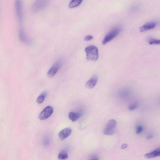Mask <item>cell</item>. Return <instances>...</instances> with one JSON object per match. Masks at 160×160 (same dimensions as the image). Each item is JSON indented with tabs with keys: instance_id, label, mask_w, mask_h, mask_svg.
<instances>
[{
	"instance_id": "1",
	"label": "cell",
	"mask_w": 160,
	"mask_h": 160,
	"mask_svg": "<svg viewBox=\"0 0 160 160\" xmlns=\"http://www.w3.org/2000/svg\"><path fill=\"white\" fill-rule=\"evenodd\" d=\"M85 51L87 54V59L89 60L95 61L99 57L98 49L95 46H89L86 47Z\"/></svg>"
},
{
	"instance_id": "2",
	"label": "cell",
	"mask_w": 160,
	"mask_h": 160,
	"mask_svg": "<svg viewBox=\"0 0 160 160\" xmlns=\"http://www.w3.org/2000/svg\"><path fill=\"white\" fill-rule=\"evenodd\" d=\"M121 31V28L118 26H117L111 30L104 37L102 41V44L105 45L111 41L118 35Z\"/></svg>"
},
{
	"instance_id": "3",
	"label": "cell",
	"mask_w": 160,
	"mask_h": 160,
	"mask_svg": "<svg viewBox=\"0 0 160 160\" xmlns=\"http://www.w3.org/2000/svg\"><path fill=\"white\" fill-rule=\"evenodd\" d=\"M116 124V121L114 120H111L109 121L103 131L104 134L107 135L113 134L114 132V128Z\"/></svg>"
},
{
	"instance_id": "4",
	"label": "cell",
	"mask_w": 160,
	"mask_h": 160,
	"mask_svg": "<svg viewBox=\"0 0 160 160\" xmlns=\"http://www.w3.org/2000/svg\"><path fill=\"white\" fill-rule=\"evenodd\" d=\"M62 64V60H60L58 61L48 70L47 73L48 76L50 78L53 77L59 71Z\"/></svg>"
},
{
	"instance_id": "5",
	"label": "cell",
	"mask_w": 160,
	"mask_h": 160,
	"mask_svg": "<svg viewBox=\"0 0 160 160\" xmlns=\"http://www.w3.org/2000/svg\"><path fill=\"white\" fill-rule=\"evenodd\" d=\"M53 108L52 106H47L40 114L39 119L42 120L47 119L53 114Z\"/></svg>"
},
{
	"instance_id": "6",
	"label": "cell",
	"mask_w": 160,
	"mask_h": 160,
	"mask_svg": "<svg viewBox=\"0 0 160 160\" xmlns=\"http://www.w3.org/2000/svg\"><path fill=\"white\" fill-rule=\"evenodd\" d=\"M47 1H36L33 5V10L35 12H37L45 8L47 6Z\"/></svg>"
},
{
	"instance_id": "7",
	"label": "cell",
	"mask_w": 160,
	"mask_h": 160,
	"mask_svg": "<svg viewBox=\"0 0 160 160\" xmlns=\"http://www.w3.org/2000/svg\"><path fill=\"white\" fill-rule=\"evenodd\" d=\"M157 23L155 22H150L144 24L140 28L141 32H144L154 29L157 26Z\"/></svg>"
},
{
	"instance_id": "8",
	"label": "cell",
	"mask_w": 160,
	"mask_h": 160,
	"mask_svg": "<svg viewBox=\"0 0 160 160\" xmlns=\"http://www.w3.org/2000/svg\"><path fill=\"white\" fill-rule=\"evenodd\" d=\"M71 132L72 130L70 128H64L60 131L58 134L59 139L61 140H64L70 136Z\"/></svg>"
},
{
	"instance_id": "9",
	"label": "cell",
	"mask_w": 160,
	"mask_h": 160,
	"mask_svg": "<svg viewBox=\"0 0 160 160\" xmlns=\"http://www.w3.org/2000/svg\"><path fill=\"white\" fill-rule=\"evenodd\" d=\"M15 10L16 15L20 21H21L22 19V2L20 1H15Z\"/></svg>"
},
{
	"instance_id": "10",
	"label": "cell",
	"mask_w": 160,
	"mask_h": 160,
	"mask_svg": "<svg viewBox=\"0 0 160 160\" xmlns=\"http://www.w3.org/2000/svg\"><path fill=\"white\" fill-rule=\"evenodd\" d=\"M98 81V77L95 75L90 79L86 83L85 87L88 89H92L96 85Z\"/></svg>"
},
{
	"instance_id": "11",
	"label": "cell",
	"mask_w": 160,
	"mask_h": 160,
	"mask_svg": "<svg viewBox=\"0 0 160 160\" xmlns=\"http://www.w3.org/2000/svg\"><path fill=\"white\" fill-rule=\"evenodd\" d=\"M19 38L24 43L28 45L31 44V41L28 38L22 29L20 30Z\"/></svg>"
},
{
	"instance_id": "12",
	"label": "cell",
	"mask_w": 160,
	"mask_h": 160,
	"mask_svg": "<svg viewBox=\"0 0 160 160\" xmlns=\"http://www.w3.org/2000/svg\"><path fill=\"white\" fill-rule=\"evenodd\" d=\"M159 156H160V148L145 155V157L147 159H152Z\"/></svg>"
},
{
	"instance_id": "13",
	"label": "cell",
	"mask_w": 160,
	"mask_h": 160,
	"mask_svg": "<svg viewBox=\"0 0 160 160\" xmlns=\"http://www.w3.org/2000/svg\"><path fill=\"white\" fill-rule=\"evenodd\" d=\"M81 116V113L79 112H71L69 114V117L72 122L77 121Z\"/></svg>"
},
{
	"instance_id": "14",
	"label": "cell",
	"mask_w": 160,
	"mask_h": 160,
	"mask_svg": "<svg viewBox=\"0 0 160 160\" xmlns=\"http://www.w3.org/2000/svg\"><path fill=\"white\" fill-rule=\"evenodd\" d=\"M83 1L81 0H73L69 3V7L70 8H73L78 7L81 4Z\"/></svg>"
},
{
	"instance_id": "15",
	"label": "cell",
	"mask_w": 160,
	"mask_h": 160,
	"mask_svg": "<svg viewBox=\"0 0 160 160\" xmlns=\"http://www.w3.org/2000/svg\"><path fill=\"white\" fill-rule=\"evenodd\" d=\"M47 92H44L40 95L37 98L36 102L38 104H41L44 102L47 95Z\"/></svg>"
},
{
	"instance_id": "16",
	"label": "cell",
	"mask_w": 160,
	"mask_h": 160,
	"mask_svg": "<svg viewBox=\"0 0 160 160\" xmlns=\"http://www.w3.org/2000/svg\"><path fill=\"white\" fill-rule=\"evenodd\" d=\"M68 158V155L66 152L62 151L60 152L58 156V158L60 160H65Z\"/></svg>"
},
{
	"instance_id": "17",
	"label": "cell",
	"mask_w": 160,
	"mask_h": 160,
	"mask_svg": "<svg viewBox=\"0 0 160 160\" xmlns=\"http://www.w3.org/2000/svg\"><path fill=\"white\" fill-rule=\"evenodd\" d=\"M149 43L150 45H160V40L150 38L148 40Z\"/></svg>"
},
{
	"instance_id": "18",
	"label": "cell",
	"mask_w": 160,
	"mask_h": 160,
	"mask_svg": "<svg viewBox=\"0 0 160 160\" xmlns=\"http://www.w3.org/2000/svg\"><path fill=\"white\" fill-rule=\"evenodd\" d=\"M139 105V103L138 102H135L129 106L128 107V109L130 111H133L135 109H137Z\"/></svg>"
},
{
	"instance_id": "19",
	"label": "cell",
	"mask_w": 160,
	"mask_h": 160,
	"mask_svg": "<svg viewBox=\"0 0 160 160\" xmlns=\"http://www.w3.org/2000/svg\"><path fill=\"white\" fill-rule=\"evenodd\" d=\"M144 130V128L142 126L138 125L136 128V132L137 134H139L142 133Z\"/></svg>"
},
{
	"instance_id": "20",
	"label": "cell",
	"mask_w": 160,
	"mask_h": 160,
	"mask_svg": "<svg viewBox=\"0 0 160 160\" xmlns=\"http://www.w3.org/2000/svg\"><path fill=\"white\" fill-rule=\"evenodd\" d=\"M93 39V36L91 35H88L85 36L84 38V40L85 41H89Z\"/></svg>"
},
{
	"instance_id": "21",
	"label": "cell",
	"mask_w": 160,
	"mask_h": 160,
	"mask_svg": "<svg viewBox=\"0 0 160 160\" xmlns=\"http://www.w3.org/2000/svg\"><path fill=\"white\" fill-rule=\"evenodd\" d=\"M127 147V145L126 144H125L122 145L121 147V149H125Z\"/></svg>"
},
{
	"instance_id": "22",
	"label": "cell",
	"mask_w": 160,
	"mask_h": 160,
	"mask_svg": "<svg viewBox=\"0 0 160 160\" xmlns=\"http://www.w3.org/2000/svg\"><path fill=\"white\" fill-rule=\"evenodd\" d=\"M153 136L152 135H150L147 137V138L148 139H150L153 138Z\"/></svg>"
},
{
	"instance_id": "23",
	"label": "cell",
	"mask_w": 160,
	"mask_h": 160,
	"mask_svg": "<svg viewBox=\"0 0 160 160\" xmlns=\"http://www.w3.org/2000/svg\"><path fill=\"white\" fill-rule=\"evenodd\" d=\"M91 160H99V159H98V158H94L93 159H92Z\"/></svg>"
}]
</instances>
